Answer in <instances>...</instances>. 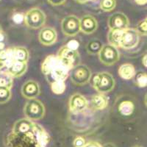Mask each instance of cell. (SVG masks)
Segmentation results:
<instances>
[{"label":"cell","instance_id":"28","mask_svg":"<svg viewBox=\"0 0 147 147\" xmlns=\"http://www.w3.org/2000/svg\"><path fill=\"white\" fill-rule=\"evenodd\" d=\"M10 98H11L10 89L0 88V104L7 103Z\"/></svg>","mask_w":147,"mask_h":147},{"label":"cell","instance_id":"10","mask_svg":"<svg viewBox=\"0 0 147 147\" xmlns=\"http://www.w3.org/2000/svg\"><path fill=\"white\" fill-rule=\"evenodd\" d=\"M69 109L73 113H80L88 107V101L80 94H74L69 99Z\"/></svg>","mask_w":147,"mask_h":147},{"label":"cell","instance_id":"3","mask_svg":"<svg viewBox=\"0 0 147 147\" xmlns=\"http://www.w3.org/2000/svg\"><path fill=\"white\" fill-rule=\"evenodd\" d=\"M46 22V15L44 12L38 7H32L25 13L24 23L29 28H41Z\"/></svg>","mask_w":147,"mask_h":147},{"label":"cell","instance_id":"33","mask_svg":"<svg viewBox=\"0 0 147 147\" xmlns=\"http://www.w3.org/2000/svg\"><path fill=\"white\" fill-rule=\"evenodd\" d=\"M100 79H101V73H97L96 74H94V77H92L91 80V83L92 85H93V87L95 88L96 87L98 84H99V81H100Z\"/></svg>","mask_w":147,"mask_h":147},{"label":"cell","instance_id":"5","mask_svg":"<svg viewBox=\"0 0 147 147\" xmlns=\"http://www.w3.org/2000/svg\"><path fill=\"white\" fill-rule=\"evenodd\" d=\"M99 58L101 63L106 65H112L118 62L120 58V53L117 47L111 44L104 45L99 53Z\"/></svg>","mask_w":147,"mask_h":147},{"label":"cell","instance_id":"46","mask_svg":"<svg viewBox=\"0 0 147 147\" xmlns=\"http://www.w3.org/2000/svg\"><path fill=\"white\" fill-rule=\"evenodd\" d=\"M146 22H147V17H146Z\"/></svg>","mask_w":147,"mask_h":147},{"label":"cell","instance_id":"2","mask_svg":"<svg viewBox=\"0 0 147 147\" xmlns=\"http://www.w3.org/2000/svg\"><path fill=\"white\" fill-rule=\"evenodd\" d=\"M24 113L26 118L32 121L41 119L45 114L44 104L36 99H29L24 109Z\"/></svg>","mask_w":147,"mask_h":147},{"label":"cell","instance_id":"39","mask_svg":"<svg viewBox=\"0 0 147 147\" xmlns=\"http://www.w3.org/2000/svg\"><path fill=\"white\" fill-rule=\"evenodd\" d=\"M102 147H116L113 144H111V143H108V144H106L103 146Z\"/></svg>","mask_w":147,"mask_h":147},{"label":"cell","instance_id":"27","mask_svg":"<svg viewBox=\"0 0 147 147\" xmlns=\"http://www.w3.org/2000/svg\"><path fill=\"white\" fill-rule=\"evenodd\" d=\"M116 6L115 0H102L100 2V9L105 12H111Z\"/></svg>","mask_w":147,"mask_h":147},{"label":"cell","instance_id":"1","mask_svg":"<svg viewBox=\"0 0 147 147\" xmlns=\"http://www.w3.org/2000/svg\"><path fill=\"white\" fill-rule=\"evenodd\" d=\"M69 75L71 80L74 85L81 86L90 82L91 71L87 65L78 64L71 69Z\"/></svg>","mask_w":147,"mask_h":147},{"label":"cell","instance_id":"24","mask_svg":"<svg viewBox=\"0 0 147 147\" xmlns=\"http://www.w3.org/2000/svg\"><path fill=\"white\" fill-rule=\"evenodd\" d=\"M13 77L10 75L7 71L0 72V88L11 89L13 84Z\"/></svg>","mask_w":147,"mask_h":147},{"label":"cell","instance_id":"35","mask_svg":"<svg viewBox=\"0 0 147 147\" xmlns=\"http://www.w3.org/2000/svg\"><path fill=\"white\" fill-rule=\"evenodd\" d=\"M84 147H102L98 142L96 141H89L86 143Z\"/></svg>","mask_w":147,"mask_h":147},{"label":"cell","instance_id":"20","mask_svg":"<svg viewBox=\"0 0 147 147\" xmlns=\"http://www.w3.org/2000/svg\"><path fill=\"white\" fill-rule=\"evenodd\" d=\"M123 32L124 30H110L107 33V40L109 44H111L115 47H120Z\"/></svg>","mask_w":147,"mask_h":147},{"label":"cell","instance_id":"6","mask_svg":"<svg viewBox=\"0 0 147 147\" xmlns=\"http://www.w3.org/2000/svg\"><path fill=\"white\" fill-rule=\"evenodd\" d=\"M61 29L64 35L75 36L80 30V19L73 15L65 17L61 22Z\"/></svg>","mask_w":147,"mask_h":147},{"label":"cell","instance_id":"18","mask_svg":"<svg viewBox=\"0 0 147 147\" xmlns=\"http://www.w3.org/2000/svg\"><path fill=\"white\" fill-rule=\"evenodd\" d=\"M90 103L94 110H102L108 105V99L103 94H99L93 96Z\"/></svg>","mask_w":147,"mask_h":147},{"label":"cell","instance_id":"21","mask_svg":"<svg viewBox=\"0 0 147 147\" xmlns=\"http://www.w3.org/2000/svg\"><path fill=\"white\" fill-rule=\"evenodd\" d=\"M135 110V105L132 101L125 100L121 102L119 105V111L124 116H129Z\"/></svg>","mask_w":147,"mask_h":147},{"label":"cell","instance_id":"26","mask_svg":"<svg viewBox=\"0 0 147 147\" xmlns=\"http://www.w3.org/2000/svg\"><path fill=\"white\" fill-rule=\"evenodd\" d=\"M135 82L139 88L147 87V74L144 71H139L136 74Z\"/></svg>","mask_w":147,"mask_h":147},{"label":"cell","instance_id":"4","mask_svg":"<svg viewBox=\"0 0 147 147\" xmlns=\"http://www.w3.org/2000/svg\"><path fill=\"white\" fill-rule=\"evenodd\" d=\"M57 56L70 70L75 65H78L80 61V54L78 51L70 49L65 45L60 49Z\"/></svg>","mask_w":147,"mask_h":147},{"label":"cell","instance_id":"42","mask_svg":"<svg viewBox=\"0 0 147 147\" xmlns=\"http://www.w3.org/2000/svg\"><path fill=\"white\" fill-rule=\"evenodd\" d=\"M145 104L147 107V94H146V96H145Z\"/></svg>","mask_w":147,"mask_h":147},{"label":"cell","instance_id":"43","mask_svg":"<svg viewBox=\"0 0 147 147\" xmlns=\"http://www.w3.org/2000/svg\"><path fill=\"white\" fill-rule=\"evenodd\" d=\"M2 32V27H1V25H0V32Z\"/></svg>","mask_w":147,"mask_h":147},{"label":"cell","instance_id":"9","mask_svg":"<svg viewBox=\"0 0 147 147\" xmlns=\"http://www.w3.org/2000/svg\"><path fill=\"white\" fill-rule=\"evenodd\" d=\"M115 87V80L108 72H102L101 79L99 84L95 88L96 90L99 94H107L109 93Z\"/></svg>","mask_w":147,"mask_h":147},{"label":"cell","instance_id":"44","mask_svg":"<svg viewBox=\"0 0 147 147\" xmlns=\"http://www.w3.org/2000/svg\"><path fill=\"white\" fill-rule=\"evenodd\" d=\"M133 147H142V146H135Z\"/></svg>","mask_w":147,"mask_h":147},{"label":"cell","instance_id":"40","mask_svg":"<svg viewBox=\"0 0 147 147\" xmlns=\"http://www.w3.org/2000/svg\"><path fill=\"white\" fill-rule=\"evenodd\" d=\"M5 49V42H0V50Z\"/></svg>","mask_w":147,"mask_h":147},{"label":"cell","instance_id":"16","mask_svg":"<svg viewBox=\"0 0 147 147\" xmlns=\"http://www.w3.org/2000/svg\"><path fill=\"white\" fill-rule=\"evenodd\" d=\"M59 62V58L57 56L51 55L46 57L45 60L41 65V71L47 77L52 71L55 66Z\"/></svg>","mask_w":147,"mask_h":147},{"label":"cell","instance_id":"37","mask_svg":"<svg viewBox=\"0 0 147 147\" xmlns=\"http://www.w3.org/2000/svg\"><path fill=\"white\" fill-rule=\"evenodd\" d=\"M142 63H143V65H144V66L146 67V68H147V54H146V55H144V57H143Z\"/></svg>","mask_w":147,"mask_h":147},{"label":"cell","instance_id":"45","mask_svg":"<svg viewBox=\"0 0 147 147\" xmlns=\"http://www.w3.org/2000/svg\"><path fill=\"white\" fill-rule=\"evenodd\" d=\"M29 2H32V1H35V0H27Z\"/></svg>","mask_w":147,"mask_h":147},{"label":"cell","instance_id":"29","mask_svg":"<svg viewBox=\"0 0 147 147\" xmlns=\"http://www.w3.org/2000/svg\"><path fill=\"white\" fill-rule=\"evenodd\" d=\"M139 33V35H147V22L145 20L140 21L138 24L137 27L136 29Z\"/></svg>","mask_w":147,"mask_h":147},{"label":"cell","instance_id":"17","mask_svg":"<svg viewBox=\"0 0 147 147\" xmlns=\"http://www.w3.org/2000/svg\"><path fill=\"white\" fill-rule=\"evenodd\" d=\"M15 61L14 48L5 49L0 50V64L7 69Z\"/></svg>","mask_w":147,"mask_h":147},{"label":"cell","instance_id":"14","mask_svg":"<svg viewBox=\"0 0 147 147\" xmlns=\"http://www.w3.org/2000/svg\"><path fill=\"white\" fill-rule=\"evenodd\" d=\"M35 124L32 122V120L29 119H22L16 121L13 125V132L18 135L26 134L31 132L33 130Z\"/></svg>","mask_w":147,"mask_h":147},{"label":"cell","instance_id":"38","mask_svg":"<svg viewBox=\"0 0 147 147\" xmlns=\"http://www.w3.org/2000/svg\"><path fill=\"white\" fill-rule=\"evenodd\" d=\"M5 39V33H4L3 31H2V32H0V42H4Z\"/></svg>","mask_w":147,"mask_h":147},{"label":"cell","instance_id":"36","mask_svg":"<svg viewBox=\"0 0 147 147\" xmlns=\"http://www.w3.org/2000/svg\"><path fill=\"white\" fill-rule=\"evenodd\" d=\"M135 2L138 5H145L147 4V0H135Z\"/></svg>","mask_w":147,"mask_h":147},{"label":"cell","instance_id":"23","mask_svg":"<svg viewBox=\"0 0 147 147\" xmlns=\"http://www.w3.org/2000/svg\"><path fill=\"white\" fill-rule=\"evenodd\" d=\"M103 47L102 43L98 39H94L91 40L86 46V49H87L88 53L90 55H96L100 52L101 49Z\"/></svg>","mask_w":147,"mask_h":147},{"label":"cell","instance_id":"25","mask_svg":"<svg viewBox=\"0 0 147 147\" xmlns=\"http://www.w3.org/2000/svg\"><path fill=\"white\" fill-rule=\"evenodd\" d=\"M65 88L66 86H65V80H55L51 83V89H52V92L57 95L63 94Z\"/></svg>","mask_w":147,"mask_h":147},{"label":"cell","instance_id":"22","mask_svg":"<svg viewBox=\"0 0 147 147\" xmlns=\"http://www.w3.org/2000/svg\"><path fill=\"white\" fill-rule=\"evenodd\" d=\"M29 52L27 49L22 47H14V58L15 60L27 63L29 60Z\"/></svg>","mask_w":147,"mask_h":147},{"label":"cell","instance_id":"41","mask_svg":"<svg viewBox=\"0 0 147 147\" xmlns=\"http://www.w3.org/2000/svg\"><path fill=\"white\" fill-rule=\"evenodd\" d=\"M76 2H79V3L80 4H84V3H86V2H88V1H89V0H75Z\"/></svg>","mask_w":147,"mask_h":147},{"label":"cell","instance_id":"30","mask_svg":"<svg viewBox=\"0 0 147 147\" xmlns=\"http://www.w3.org/2000/svg\"><path fill=\"white\" fill-rule=\"evenodd\" d=\"M12 20L16 24H20L24 22L25 20V14L20 13V12H17L13 15L12 16Z\"/></svg>","mask_w":147,"mask_h":147},{"label":"cell","instance_id":"15","mask_svg":"<svg viewBox=\"0 0 147 147\" xmlns=\"http://www.w3.org/2000/svg\"><path fill=\"white\" fill-rule=\"evenodd\" d=\"M27 64L25 62L15 60L7 69V72L13 77H20L27 71Z\"/></svg>","mask_w":147,"mask_h":147},{"label":"cell","instance_id":"7","mask_svg":"<svg viewBox=\"0 0 147 147\" xmlns=\"http://www.w3.org/2000/svg\"><path fill=\"white\" fill-rule=\"evenodd\" d=\"M139 40V33L137 30L136 29L127 28L123 32L120 47L127 50L133 49L138 44Z\"/></svg>","mask_w":147,"mask_h":147},{"label":"cell","instance_id":"13","mask_svg":"<svg viewBox=\"0 0 147 147\" xmlns=\"http://www.w3.org/2000/svg\"><path fill=\"white\" fill-rule=\"evenodd\" d=\"M98 27L97 21L93 16L85 15L80 18V30L83 33L89 34L94 33Z\"/></svg>","mask_w":147,"mask_h":147},{"label":"cell","instance_id":"8","mask_svg":"<svg viewBox=\"0 0 147 147\" xmlns=\"http://www.w3.org/2000/svg\"><path fill=\"white\" fill-rule=\"evenodd\" d=\"M129 19L123 13L117 12L110 16L107 21V24L110 30H124L129 27Z\"/></svg>","mask_w":147,"mask_h":147},{"label":"cell","instance_id":"34","mask_svg":"<svg viewBox=\"0 0 147 147\" xmlns=\"http://www.w3.org/2000/svg\"><path fill=\"white\" fill-rule=\"evenodd\" d=\"M47 2L53 6H59L65 3V0H47Z\"/></svg>","mask_w":147,"mask_h":147},{"label":"cell","instance_id":"47","mask_svg":"<svg viewBox=\"0 0 147 147\" xmlns=\"http://www.w3.org/2000/svg\"><path fill=\"white\" fill-rule=\"evenodd\" d=\"M90 1H95V0H90Z\"/></svg>","mask_w":147,"mask_h":147},{"label":"cell","instance_id":"31","mask_svg":"<svg viewBox=\"0 0 147 147\" xmlns=\"http://www.w3.org/2000/svg\"><path fill=\"white\" fill-rule=\"evenodd\" d=\"M85 144L86 142L84 138L80 137V136L75 138L73 141V146L74 147H84Z\"/></svg>","mask_w":147,"mask_h":147},{"label":"cell","instance_id":"12","mask_svg":"<svg viewBox=\"0 0 147 147\" xmlns=\"http://www.w3.org/2000/svg\"><path fill=\"white\" fill-rule=\"evenodd\" d=\"M22 94L27 99H35L40 94L38 83L34 80H28L22 87Z\"/></svg>","mask_w":147,"mask_h":147},{"label":"cell","instance_id":"11","mask_svg":"<svg viewBox=\"0 0 147 147\" xmlns=\"http://www.w3.org/2000/svg\"><path fill=\"white\" fill-rule=\"evenodd\" d=\"M57 38L56 30L50 27H46L41 29L38 35L39 41L44 46H51L54 44L57 40Z\"/></svg>","mask_w":147,"mask_h":147},{"label":"cell","instance_id":"32","mask_svg":"<svg viewBox=\"0 0 147 147\" xmlns=\"http://www.w3.org/2000/svg\"><path fill=\"white\" fill-rule=\"evenodd\" d=\"M65 46L72 50H77L80 47V43L77 40H71L65 44Z\"/></svg>","mask_w":147,"mask_h":147},{"label":"cell","instance_id":"19","mask_svg":"<svg viewBox=\"0 0 147 147\" xmlns=\"http://www.w3.org/2000/svg\"><path fill=\"white\" fill-rule=\"evenodd\" d=\"M136 69L130 63H124L121 65L119 69V74L122 79L129 80L136 76Z\"/></svg>","mask_w":147,"mask_h":147}]
</instances>
